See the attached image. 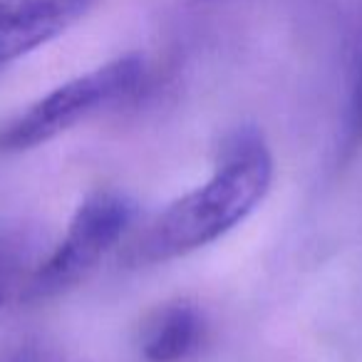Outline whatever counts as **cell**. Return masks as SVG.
I'll use <instances>...</instances> for the list:
<instances>
[{"instance_id": "obj_1", "label": "cell", "mask_w": 362, "mask_h": 362, "mask_svg": "<svg viewBox=\"0 0 362 362\" xmlns=\"http://www.w3.org/2000/svg\"><path fill=\"white\" fill-rule=\"evenodd\" d=\"M273 156L253 127L236 129L221 146L211 179L164 209L129 243V266H154L194 253L236 228L271 189Z\"/></svg>"}, {"instance_id": "obj_2", "label": "cell", "mask_w": 362, "mask_h": 362, "mask_svg": "<svg viewBox=\"0 0 362 362\" xmlns=\"http://www.w3.org/2000/svg\"><path fill=\"white\" fill-rule=\"evenodd\" d=\"M141 77L144 60L139 55H124L55 87L0 132V151H28L47 144L102 107L132 95Z\"/></svg>"}, {"instance_id": "obj_3", "label": "cell", "mask_w": 362, "mask_h": 362, "mask_svg": "<svg viewBox=\"0 0 362 362\" xmlns=\"http://www.w3.org/2000/svg\"><path fill=\"white\" fill-rule=\"evenodd\" d=\"M134 218V202L119 192H95L77 206L62 241L40 261L23 288V300H47L85 281Z\"/></svg>"}, {"instance_id": "obj_4", "label": "cell", "mask_w": 362, "mask_h": 362, "mask_svg": "<svg viewBox=\"0 0 362 362\" xmlns=\"http://www.w3.org/2000/svg\"><path fill=\"white\" fill-rule=\"evenodd\" d=\"M97 0H0V65L70 30Z\"/></svg>"}, {"instance_id": "obj_5", "label": "cell", "mask_w": 362, "mask_h": 362, "mask_svg": "<svg viewBox=\"0 0 362 362\" xmlns=\"http://www.w3.org/2000/svg\"><path fill=\"white\" fill-rule=\"evenodd\" d=\"M204 320L189 303H169L154 310L141 327V355L149 362L187 360L202 342Z\"/></svg>"}, {"instance_id": "obj_6", "label": "cell", "mask_w": 362, "mask_h": 362, "mask_svg": "<svg viewBox=\"0 0 362 362\" xmlns=\"http://www.w3.org/2000/svg\"><path fill=\"white\" fill-rule=\"evenodd\" d=\"M35 228L23 221H0V308L16 293H23L37 266Z\"/></svg>"}, {"instance_id": "obj_7", "label": "cell", "mask_w": 362, "mask_h": 362, "mask_svg": "<svg viewBox=\"0 0 362 362\" xmlns=\"http://www.w3.org/2000/svg\"><path fill=\"white\" fill-rule=\"evenodd\" d=\"M350 134H352V139H360V136H362V75H360V80H357L355 97H352Z\"/></svg>"}, {"instance_id": "obj_8", "label": "cell", "mask_w": 362, "mask_h": 362, "mask_svg": "<svg viewBox=\"0 0 362 362\" xmlns=\"http://www.w3.org/2000/svg\"><path fill=\"white\" fill-rule=\"evenodd\" d=\"M0 362H45V357L35 345H21L6 357H0Z\"/></svg>"}]
</instances>
